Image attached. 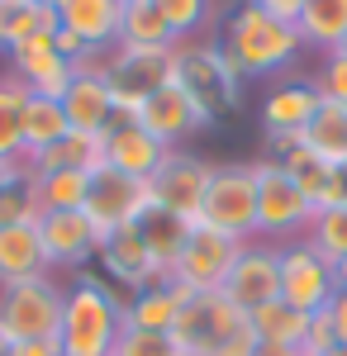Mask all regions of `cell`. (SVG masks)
Listing matches in <instances>:
<instances>
[{
	"label": "cell",
	"mask_w": 347,
	"mask_h": 356,
	"mask_svg": "<svg viewBox=\"0 0 347 356\" xmlns=\"http://www.w3.org/2000/svg\"><path fill=\"white\" fill-rule=\"evenodd\" d=\"M38 238H43L48 261L53 266H67V271H86V261H95V252H100V233L91 228V219L81 209L38 214Z\"/></svg>",
	"instance_id": "cell-18"
},
{
	"label": "cell",
	"mask_w": 347,
	"mask_h": 356,
	"mask_svg": "<svg viewBox=\"0 0 347 356\" xmlns=\"http://www.w3.org/2000/svg\"><path fill=\"white\" fill-rule=\"evenodd\" d=\"M24 100H29L24 81L0 72V162L24 157Z\"/></svg>",
	"instance_id": "cell-32"
},
{
	"label": "cell",
	"mask_w": 347,
	"mask_h": 356,
	"mask_svg": "<svg viewBox=\"0 0 347 356\" xmlns=\"http://www.w3.org/2000/svg\"><path fill=\"white\" fill-rule=\"evenodd\" d=\"M62 295H67V285H57L53 275L0 285V332L10 337V347L15 342H57Z\"/></svg>",
	"instance_id": "cell-7"
},
{
	"label": "cell",
	"mask_w": 347,
	"mask_h": 356,
	"mask_svg": "<svg viewBox=\"0 0 347 356\" xmlns=\"http://www.w3.org/2000/svg\"><path fill=\"white\" fill-rule=\"evenodd\" d=\"M210 171L214 162H205L200 152H190V147H171L167 157H162L157 176L148 181V191H153V204L162 209H171V214H181V219H200V204H205V191H210Z\"/></svg>",
	"instance_id": "cell-12"
},
{
	"label": "cell",
	"mask_w": 347,
	"mask_h": 356,
	"mask_svg": "<svg viewBox=\"0 0 347 356\" xmlns=\"http://www.w3.org/2000/svg\"><path fill=\"white\" fill-rule=\"evenodd\" d=\"M328 204H343V209H347V162L333 166V181H328V191H323L319 209H328Z\"/></svg>",
	"instance_id": "cell-41"
},
{
	"label": "cell",
	"mask_w": 347,
	"mask_h": 356,
	"mask_svg": "<svg viewBox=\"0 0 347 356\" xmlns=\"http://www.w3.org/2000/svg\"><path fill=\"white\" fill-rule=\"evenodd\" d=\"M10 356H62V347L57 342H15Z\"/></svg>",
	"instance_id": "cell-44"
},
{
	"label": "cell",
	"mask_w": 347,
	"mask_h": 356,
	"mask_svg": "<svg viewBox=\"0 0 347 356\" xmlns=\"http://www.w3.org/2000/svg\"><path fill=\"white\" fill-rule=\"evenodd\" d=\"M95 166H105V138L67 129L53 147H43L38 157H29L24 171L29 176H48V171H95Z\"/></svg>",
	"instance_id": "cell-23"
},
{
	"label": "cell",
	"mask_w": 347,
	"mask_h": 356,
	"mask_svg": "<svg viewBox=\"0 0 347 356\" xmlns=\"http://www.w3.org/2000/svg\"><path fill=\"white\" fill-rule=\"evenodd\" d=\"M57 24L67 33H77L81 48L105 53L119 48V24H124V0H67L57 10Z\"/></svg>",
	"instance_id": "cell-21"
},
{
	"label": "cell",
	"mask_w": 347,
	"mask_h": 356,
	"mask_svg": "<svg viewBox=\"0 0 347 356\" xmlns=\"http://www.w3.org/2000/svg\"><path fill=\"white\" fill-rule=\"evenodd\" d=\"M323 356H347V342H338V347H328Z\"/></svg>",
	"instance_id": "cell-47"
},
{
	"label": "cell",
	"mask_w": 347,
	"mask_h": 356,
	"mask_svg": "<svg viewBox=\"0 0 347 356\" xmlns=\"http://www.w3.org/2000/svg\"><path fill=\"white\" fill-rule=\"evenodd\" d=\"M20 176H24V162H0V191H10Z\"/></svg>",
	"instance_id": "cell-45"
},
{
	"label": "cell",
	"mask_w": 347,
	"mask_h": 356,
	"mask_svg": "<svg viewBox=\"0 0 347 356\" xmlns=\"http://www.w3.org/2000/svg\"><path fill=\"white\" fill-rule=\"evenodd\" d=\"M314 90H319V100L347 110V57L343 53H323L319 72H314Z\"/></svg>",
	"instance_id": "cell-39"
},
{
	"label": "cell",
	"mask_w": 347,
	"mask_h": 356,
	"mask_svg": "<svg viewBox=\"0 0 347 356\" xmlns=\"http://www.w3.org/2000/svg\"><path fill=\"white\" fill-rule=\"evenodd\" d=\"M134 228H138V238H143V247H148V257L157 261L162 271H171V261L181 257V247H186L195 223L181 219V214H171V209H162V204H148V209L138 214Z\"/></svg>",
	"instance_id": "cell-24"
},
{
	"label": "cell",
	"mask_w": 347,
	"mask_h": 356,
	"mask_svg": "<svg viewBox=\"0 0 347 356\" xmlns=\"http://www.w3.org/2000/svg\"><path fill=\"white\" fill-rule=\"evenodd\" d=\"M10 76H20L24 90H33V95L62 100V90L72 81V62L53 48V33H38V38H29L10 53Z\"/></svg>",
	"instance_id": "cell-19"
},
{
	"label": "cell",
	"mask_w": 347,
	"mask_h": 356,
	"mask_svg": "<svg viewBox=\"0 0 347 356\" xmlns=\"http://www.w3.org/2000/svg\"><path fill=\"white\" fill-rule=\"evenodd\" d=\"M62 134H67L62 100H53V95H33V90H29V100H24V157H20V162L38 157L43 147H53Z\"/></svg>",
	"instance_id": "cell-30"
},
{
	"label": "cell",
	"mask_w": 347,
	"mask_h": 356,
	"mask_svg": "<svg viewBox=\"0 0 347 356\" xmlns=\"http://www.w3.org/2000/svg\"><path fill=\"white\" fill-rule=\"evenodd\" d=\"M181 295L171 280H157L138 295H124V328H143V332H171L176 314H181Z\"/></svg>",
	"instance_id": "cell-26"
},
{
	"label": "cell",
	"mask_w": 347,
	"mask_h": 356,
	"mask_svg": "<svg viewBox=\"0 0 347 356\" xmlns=\"http://www.w3.org/2000/svg\"><path fill=\"white\" fill-rule=\"evenodd\" d=\"M153 204V191H148V181H134V176H119L114 166H95L91 171V186H86V204H81V214L91 219V228L109 238V233H119V228H134L138 214Z\"/></svg>",
	"instance_id": "cell-11"
},
{
	"label": "cell",
	"mask_w": 347,
	"mask_h": 356,
	"mask_svg": "<svg viewBox=\"0 0 347 356\" xmlns=\"http://www.w3.org/2000/svg\"><path fill=\"white\" fill-rule=\"evenodd\" d=\"M167 152L171 147H162L157 138L143 124H134V119H119L105 134V166H114L119 176H134V181H153Z\"/></svg>",
	"instance_id": "cell-20"
},
{
	"label": "cell",
	"mask_w": 347,
	"mask_h": 356,
	"mask_svg": "<svg viewBox=\"0 0 347 356\" xmlns=\"http://www.w3.org/2000/svg\"><path fill=\"white\" fill-rule=\"evenodd\" d=\"M319 90H314V76L300 81V76H281V81L267 90L262 100V129H267V143H286V138H300L309 129V119L319 114Z\"/></svg>",
	"instance_id": "cell-16"
},
{
	"label": "cell",
	"mask_w": 347,
	"mask_h": 356,
	"mask_svg": "<svg viewBox=\"0 0 347 356\" xmlns=\"http://www.w3.org/2000/svg\"><path fill=\"white\" fill-rule=\"evenodd\" d=\"M214 38L224 43V53L233 57V67H238L242 76H286L295 62H300V53H304L295 24L267 15L252 0L233 5L224 15V24H219Z\"/></svg>",
	"instance_id": "cell-1"
},
{
	"label": "cell",
	"mask_w": 347,
	"mask_h": 356,
	"mask_svg": "<svg viewBox=\"0 0 347 356\" xmlns=\"http://www.w3.org/2000/svg\"><path fill=\"white\" fill-rule=\"evenodd\" d=\"M95 261L105 266V280H109V285H119L124 295H138V290H148V285L167 280V271L148 257V247H143V238H138V228H119V233L100 238Z\"/></svg>",
	"instance_id": "cell-17"
},
{
	"label": "cell",
	"mask_w": 347,
	"mask_h": 356,
	"mask_svg": "<svg viewBox=\"0 0 347 356\" xmlns=\"http://www.w3.org/2000/svg\"><path fill=\"white\" fill-rule=\"evenodd\" d=\"M124 332V300L95 271H77L62 295V328L57 347L62 356H114V342Z\"/></svg>",
	"instance_id": "cell-2"
},
{
	"label": "cell",
	"mask_w": 347,
	"mask_h": 356,
	"mask_svg": "<svg viewBox=\"0 0 347 356\" xmlns=\"http://www.w3.org/2000/svg\"><path fill=\"white\" fill-rule=\"evenodd\" d=\"M229 304H238L242 314H252V309H262V304L281 300V247L267 243V238H252V243H242L238 261H233V271L224 280V290H219Z\"/></svg>",
	"instance_id": "cell-13"
},
{
	"label": "cell",
	"mask_w": 347,
	"mask_h": 356,
	"mask_svg": "<svg viewBox=\"0 0 347 356\" xmlns=\"http://www.w3.org/2000/svg\"><path fill=\"white\" fill-rule=\"evenodd\" d=\"M0 356H10V337L5 332H0Z\"/></svg>",
	"instance_id": "cell-49"
},
{
	"label": "cell",
	"mask_w": 347,
	"mask_h": 356,
	"mask_svg": "<svg viewBox=\"0 0 347 356\" xmlns=\"http://www.w3.org/2000/svg\"><path fill=\"white\" fill-rule=\"evenodd\" d=\"M195 223L233 238V243L257 238V176H252V162H214L210 191H205V204H200Z\"/></svg>",
	"instance_id": "cell-5"
},
{
	"label": "cell",
	"mask_w": 347,
	"mask_h": 356,
	"mask_svg": "<svg viewBox=\"0 0 347 356\" xmlns=\"http://www.w3.org/2000/svg\"><path fill=\"white\" fill-rule=\"evenodd\" d=\"M304 143L319 152L323 162L343 166L347 162V110L343 105H328V100H323L319 114H314L309 129H304Z\"/></svg>",
	"instance_id": "cell-33"
},
{
	"label": "cell",
	"mask_w": 347,
	"mask_h": 356,
	"mask_svg": "<svg viewBox=\"0 0 347 356\" xmlns=\"http://www.w3.org/2000/svg\"><path fill=\"white\" fill-rule=\"evenodd\" d=\"M328 347H338V332L328 323V314H309V337H304V356H323Z\"/></svg>",
	"instance_id": "cell-40"
},
{
	"label": "cell",
	"mask_w": 347,
	"mask_h": 356,
	"mask_svg": "<svg viewBox=\"0 0 347 356\" xmlns=\"http://www.w3.org/2000/svg\"><path fill=\"white\" fill-rule=\"evenodd\" d=\"M43 214L38 209V186H33V176H20L10 191H0V228H10V223H33Z\"/></svg>",
	"instance_id": "cell-37"
},
{
	"label": "cell",
	"mask_w": 347,
	"mask_h": 356,
	"mask_svg": "<svg viewBox=\"0 0 347 356\" xmlns=\"http://www.w3.org/2000/svg\"><path fill=\"white\" fill-rule=\"evenodd\" d=\"M323 314H328V323H333V332H338V342H347V285L333 295V300H328V309H323Z\"/></svg>",
	"instance_id": "cell-42"
},
{
	"label": "cell",
	"mask_w": 347,
	"mask_h": 356,
	"mask_svg": "<svg viewBox=\"0 0 347 356\" xmlns=\"http://www.w3.org/2000/svg\"><path fill=\"white\" fill-rule=\"evenodd\" d=\"M238 252H242V243H233V238H224V233L195 223L186 247H181V257L171 261L167 280L176 285L181 300H190V295H214V290H224V280L233 271Z\"/></svg>",
	"instance_id": "cell-9"
},
{
	"label": "cell",
	"mask_w": 347,
	"mask_h": 356,
	"mask_svg": "<svg viewBox=\"0 0 347 356\" xmlns=\"http://www.w3.org/2000/svg\"><path fill=\"white\" fill-rule=\"evenodd\" d=\"M304 238H309V243L338 266V261L347 257V209H343V204L314 209V219H309V233H304Z\"/></svg>",
	"instance_id": "cell-36"
},
{
	"label": "cell",
	"mask_w": 347,
	"mask_h": 356,
	"mask_svg": "<svg viewBox=\"0 0 347 356\" xmlns=\"http://www.w3.org/2000/svg\"><path fill=\"white\" fill-rule=\"evenodd\" d=\"M271 157L281 162V171H286L295 186L314 200V209H319L323 191H328V181H333V162H323L319 152L304 143V134H300V138H286V143H271Z\"/></svg>",
	"instance_id": "cell-25"
},
{
	"label": "cell",
	"mask_w": 347,
	"mask_h": 356,
	"mask_svg": "<svg viewBox=\"0 0 347 356\" xmlns=\"http://www.w3.org/2000/svg\"><path fill=\"white\" fill-rule=\"evenodd\" d=\"M167 29L176 33V43L186 38H205V29L214 24V0H157Z\"/></svg>",
	"instance_id": "cell-35"
},
{
	"label": "cell",
	"mask_w": 347,
	"mask_h": 356,
	"mask_svg": "<svg viewBox=\"0 0 347 356\" xmlns=\"http://www.w3.org/2000/svg\"><path fill=\"white\" fill-rule=\"evenodd\" d=\"M38 33H57V10L38 0H0V53L10 57L20 43Z\"/></svg>",
	"instance_id": "cell-28"
},
{
	"label": "cell",
	"mask_w": 347,
	"mask_h": 356,
	"mask_svg": "<svg viewBox=\"0 0 347 356\" xmlns=\"http://www.w3.org/2000/svg\"><path fill=\"white\" fill-rule=\"evenodd\" d=\"M338 266L323 257L309 238H295L281 247V300L300 314H323L338 295Z\"/></svg>",
	"instance_id": "cell-10"
},
{
	"label": "cell",
	"mask_w": 347,
	"mask_h": 356,
	"mask_svg": "<svg viewBox=\"0 0 347 356\" xmlns=\"http://www.w3.org/2000/svg\"><path fill=\"white\" fill-rule=\"evenodd\" d=\"M62 114H67V129L91 134V138H105L124 119L114 95H109L105 72H72V81L62 90Z\"/></svg>",
	"instance_id": "cell-15"
},
{
	"label": "cell",
	"mask_w": 347,
	"mask_h": 356,
	"mask_svg": "<svg viewBox=\"0 0 347 356\" xmlns=\"http://www.w3.org/2000/svg\"><path fill=\"white\" fill-rule=\"evenodd\" d=\"M295 33L314 53H338V43L347 38V0H304Z\"/></svg>",
	"instance_id": "cell-27"
},
{
	"label": "cell",
	"mask_w": 347,
	"mask_h": 356,
	"mask_svg": "<svg viewBox=\"0 0 347 356\" xmlns=\"http://www.w3.org/2000/svg\"><path fill=\"white\" fill-rule=\"evenodd\" d=\"M247 318H252L257 342H276V347H295V352H304V337H309V314L291 309L286 300L262 304V309H252Z\"/></svg>",
	"instance_id": "cell-29"
},
{
	"label": "cell",
	"mask_w": 347,
	"mask_h": 356,
	"mask_svg": "<svg viewBox=\"0 0 347 356\" xmlns=\"http://www.w3.org/2000/svg\"><path fill=\"white\" fill-rule=\"evenodd\" d=\"M38 5H48V10H62V5H67V0H38Z\"/></svg>",
	"instance_id": "cell-48"
},
{
	"label": "cell",
	"mask_w": 347,
	"mask_h": 356,
	"mask_svg": "<svg viewBox=\"0 0 347 356\" xmlns=\"http://www.w3.org/2000/svg\"><path fill=\"white\" fill-rule=\"evenodd\" d=\"M338 53H343V57H347V38H343V43H338Z\"/></svg>",
	"instance_id": "cell-50"
},
{
	"label": "cell",
	"mask_w": 347,
	"mask_h": 356,
	"mask_svg": "<svg viewBox=\"0 0 347 356\" xmlns=\"http://www.w3.org/2000/svg\"><path fill=\"white\" fill-rule=\"evenodd\" d=\"M105 81H109V95L124 119H134L143 110V100H153L162 86H171V48H109V62H105Z\"/></svg>",
	"instance_id": "cell-8"
},
{
	"label": "cell",
	"mask_w": 347,
	"mask_h": 356,
	"mask_svg": "<svg viewBox=\"0 0 347 356\" xmlns=\"http://www.w3.org/2000/svg\"><path fill=\"white\" fill-rule=\"evenodd\" d=\"M134 124H143V129L157 138L162 147H181L186 138L214 129V119L205 114V105H195V100H190L176 81L162 86L153 100H143V110L134 114Z\"/></svg>",
	"instance_id": "cell-14"
},
{
	"label": "cell",
	"mask_w": 347,
	"mask_h": 356,
	"mask_svg": "<svg viewBox=\"0 0 347 356\" xmlns=\"http://www.w3.org/2000/svg\"><path fill=\"white\" fill-rule=\"evenodd\" d=\"M252 356H304V352H295V347H276V342H257V352Z\"/></svg>",
	"instance_id": "cell-46"
},
{
	"label": "cell",
	"mask_w": 347,
	"mask_h": 356,
	"mask_svg": "<svg viewBox=\"0 0 347 356\" xmlns=\"http://www.w3.org/2000/svg\"><path fill=\"white\" fill-rule=\"evenodd\" d=\"M252 5H262L267 15L286 19V24H295V19H300V10H304V0H252Z\"/></svg>",
	"instance_id": "cell-43"
},
{
	"label": "cell",
	"mask_w": 347,
	"mask_h": 356,
	"mask_svg": "<svg viewBox=\"0 0 347 356\" xmlns=\"http://www.w3.org/2000/svg\"><path fill=\"white\" fill-rule=\"evenodd\" d=\"M171 337L181 356H252L257 352V332L252 318L238 304H229L219 290L214 295H190L171 323Z\"/></svg>",
	"instance_id": "cell-3"
},
{
	"label": "cell",
	"mask_w": 347,
	"mask_h": 356,
	"mask_svg": "<svg viewBox=\"0 0 347 356\" xmlns=\"http://www.w3.org/2000/svg\"><path fill=\"white\" fill-rule=\"evenodd\" d=\"M38 186V209L43 214H67L86 204V186H91V171H48V176H33Z\"/></svg>",
	"instance_id": "cell-34"
},
{
	"label": "cell",
	"mask_w": 347,
	"mask_h": 356,
	"mask_svg": "<svg viewBox=\"0 0 347 356\" xmlns=\"http://www.w3.org/2000/svg\"><path fill=\"white\" fill-rule=\"evenodd\" d=\"M252 176H257V238H267L276 247L304 238L309 219H314V200L281 171V162L271 152L252 162Z\"/></svg>",
	"instance_id": "cell-6"
},
{
	"label": "cell",
	"mask_w": 347,
	"mask_h": 356,
	"mask_svg": "<svg viewBox=\"0 0 347 356\" xmlns=\"http://www.w3.org/2000/svg\"><path fill=\"white\" fill-rule=\"evenodd\" d=\"M53 271L43 238H38V219L33 223H10L0 228V285H20V280H38Z\"/></svg>",
	"instance_id": "cell-22"
},
{
	"label": "cell",
	"mask_w": 347,
	"mask_h": 356,
	"mask_svg": "<svg viewBox=\"0 0 347 356\" xmlns=\"http://www.w3.org/2000/svg\"><path fill=\"white\" fill-rule=\"evenodd\" d=\"M171 76L195 105H205L210 119L238 110L242 100V72L233 67V57L224 53L219 38H186L171 48Z\"/></svg>",
	"instance_id": "cell-4"
},
{
	"label": "cell",
	"mask_w": 347,
	"mask_h": 356,
	"mask_svg": "<svg viewBox=\"0 0 347 356\" xmlns=\"http://www.w3.org/2000/svg\"><path fill=\"white\" fill-rule=\"evenodd\" d=\"M119 43H129V48H176V33L167 29L157 0H124Z\"/></svg>",
	"instance_id": "cell-31"
},
{
	"label": "cell",
	"mask_w": 347,
	"mask_h": 356,
	"mask_svg": "<svg viewBox=\"0 0 347 356\" xmlns=\"http://www.w3.org/2000/svg\"><path fill=\"white\" fill-rule=\"evenodd\" d=\"M114 356H181L171 332H143V328H124L114 342Z\"/></svg>",
	"instance_id": "cell-38"
}]
</instances>
